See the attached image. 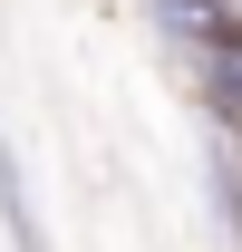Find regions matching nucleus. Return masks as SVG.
<instances>
[{
    "label": "nucleus",
    "mask_w": 242,
    "mask_h": 252,
    "mask_svg": "<svg viewBox=\"0 0 242 252\" xmlns=\"http://www.w3.org/2000/svg\"><path fill=\"white\" fill-rule=\"evenodd\" d=\"M146 20L165 49H223V39H242V0H146Z\"/></svg>",
    "instance_id": "nucleus-1"
},
{
    "label": "nucleus",
    "mask_w": 242,
    "mask_h": 252,
    "mask_svg": "<svg viewBox=\"0 0 242 252\" xmlns=\"http://www.w3.org/2000/svg\"><path fill=\"white\" fill-rule=\"evenodd\" d=\"M213 204H223V223H233V243H242V165L223 156V175H213Z\"/></svg>",
    "instance_id": "nucleus-4"
},
{
    "label": "nucleus",
    "mask_w": 242,
    "mask_h": 252,
    "mask_svg": "<svg viewBox=\"0 0 242 252\" xmlns=\"http://www.w3.org/2000/svg\"><path fill=\"white\" fill-rule=\"evenodd\" d=\"M0 233H10V252H49V223L30 204V175H20V146L10 136H0Z\"/></svg>",
    "instance_id": "nucleus-3"
},
{
    "label": "nucleus",
    "mask_w": 242,
    "mask_h": 252,
    "mask_svg": "<svg viewBox=\"0 0 242 252\" xmlns=\"http://www.w3.org/2000/svg\"><path fill=\"white\" fill-rule=\"evenodd\" d=\"M213 156H233V165H242V136H213Z\"/></svg>",
    "instance_id": "nucleus-5"
},
{
    "label": "nucleus",
    "mask_w": 242,
    "mask_h": 252,
    "mask_svg": "<svg viewBox=\"0 0 242 252\" xmlns=\"http://www.w3.org/2000/svg\"><path fill=\"white\" fill-rule=\"evenodd\" d=\"M184 78H194V97H204V126H213V136H242V39L184 49Z\"/></svg>",
    "instance_id": "nucleus-2"
}]
</instances>
